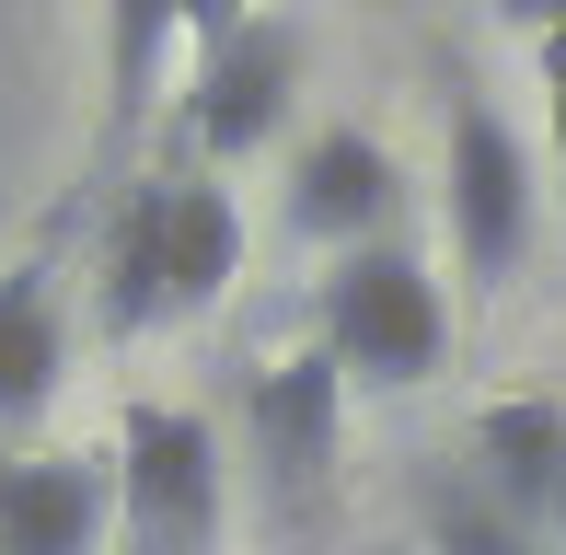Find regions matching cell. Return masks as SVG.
Here are the masks:
<instances>
[{"instance_id": "cell-9", "label": "cell", "mask_w": 566, "mask_h": 555, "mask_svg": "<svg viewBox=\"0 0 566 555\" xmlns=\"http://www.w3.org/2000/svg\"><path fill=\"white\" fill-rule=\"evenodd\" d=\"M474 486L532 544H566V394H497L474 417Z\"/></svg>"}, {"instance_id": "cell-5", "label": "cell", "mask_w": 566, "mask_h": 555, "mask_svg": "<svg viewBox=\"0 0 566 555\" xmlns=\"http://www.w3.org/2000/svg\"><path fill=\"white\" fill-rule=\"evenodd\" d=\"M290 105H301V23H277V12L231 23L209 59H197V82H186V150H197V174H209V163H254V150L290 128Z\"/></svg>"}, {"instance_id": "cell-2", "label": "cell", "mask_w": 566, "mask_h": 555, "mask_svg": "<svg viewBox=\"0 0 566 555\" xmlns=\"http://www.w3.org/2000/svg\"><path fill=\"white\" fill-rule=\"evenodd\" d=\"M313 347L347 370V383H370V394H417L428 370L451 359V290H440V266L417 255V243H358V255L324 266V290H313Z\"/></svg>"}, {"instance_id": "cell-8", "label": "cell", "mask_w": 566, "mask_h": 555, "mask_svg": "<svg viewBox=\"0 0 566 555\" xmlns=\"http://www.w3.org/2000/svg\"><path fill=\"white\" fill-rule=\"evenodd\" d=\"M105 544H116V463L105 451L0 463V555H105Z\"/></svg>"}, {"instance_id": "cell-10", "label": "cell", "mask_w": 566, "mask_h": 555, "mask_svg": "<svg viewBox=\"0 0 566 555\" xmlns=\"http://www.w3.org/2000/svg\"><path fill=\"white\" fill-rule=\"evenodd\" d=\"M70 383V301H59V266L23 255L0 266V428L46 417Z\"/></svg>"}, {"instance_id": "cell-1", "label": "cell", "mask_w": 566, "mask_h": 555, "mask_svg": "<svg viewBox=\"0 0 566 555\" xmlns=\"http://www.w3.org/2000/svg\"><path fill=\"white\" fill-rule=\"evenodd\" d=\"M243 278V197L220 174H150L127 186V209L105 220V255H93V324L105 336H150V324H186Z\"/></svg>"}, {"instance_id": "cell-15", "label": "cell", "mask_w": 566, "mask_h": 555, "mask_svg": "<svg viewBox=\"0 0 566 555\" xmlns=\"http://www.w3.org/2000/svg\"><path fill=\"white\" fill-rule=\"evenodd\" d=\"M485 12H497L509 35H532V46H544V35H566V0H485Z\"/></svg>"}, {"instance_id": "cell-4", "label": "cell", "mask_w": 566, "mask_h": 555, "mask_svg": "<svg viewBox=\"0 0 566 555\" xmlns=\"http://www.w3.org/2000/svg\"><path fill=\"white\" fill-rule=\"evenodd\" d=\"M116 544L127 555H209L220 544V510H231V474H220V428L197 406H139L116 417Z\"/></svg>"}, {"instance_id": "cell-3", "label": "cell", "mask_w": 566, "mask_h": 555, "mask_svg": "<svg viewBox=\"0 0 566 555\" xmlns=\"http://www.w3.org/2000/svg\"><path fill=\"white\" fill-rule=\"evenodd\" d=\"M440 220H451V266L474 290H509L544 243V150L474 82H451V105H440Z\"/></svg>"}, {"instance_id": "cell-7", "label": "cell", "mask_w": 566, "mask_h": 555, "mask_svg": "<svg viewBox=\"0 0 566 555\" xmlns=\"http://www.w3.org/2000/svg\"><path fill=\"white\" fill-rule=\"evenodd\" d=\"M394 197H405V163L370 128H313L290 150V232L324 243V255L381 243V232H394Z\"/></svg>"}, {"instance_id": "cell-12", "label": "cell", "mask_w": 566, "mask_h": 555, "mask_svg": "<svg viewBox=\"0 0 566 555\" xmlns=\"http://www.w3.org/2000/svg\"><path fill=\"white\" fill-rule=\"evenodd\" d=\"M428 555H544V544H532L521 521L474 486V463H462V474H440V486H428Z\"/></svg>"}, {"instance_id": "cell-13", "label": "cell", "mask_w": 566, "mask_h": 555, "mask_svg": "<svg viewBox=\"0 0 566 555\" xmlns=\"http://www.w3.org/2000/svg\"><path fill=\"white\" fill-rule=\"evenodd\" d=\"M532 82H544V197H555V220H566V35L532 46Z\"/></svg>"}, {"instance_id": "cell-6", "label": "cell", "mask_w": 566, "mask_h": 555, "mask_svg": "<svg viewBox=\"0 0 566 555\" xmlns=\"http://www.w3.org/2000/svg\"><path fill=\"white\" fill-rule=\"evenodd\" d=\"M243 440H254V474H266L277 510H324L336 486V451H347V370L324 347H290L243 383Z\"/></svg>"}, {"instance_id": "cell-11", "label": "cell", "mask_w": 566, "mask_h": 555, "mask_svg": "<svg viewBox=\"0 0 566 555\" xmlns=\"http://www.w3.org/2000/svg\"><path fill=\"white\" fill-rule=\"evenodd\" d=\"M174 46H186V0H105V128L116 139L163 105Z\"/></svg>"}, {"instance_id": "cell-14", "label": "cell", "mask_w": 566, "mask_h": 555, "mask_svg": "<svg viewBox=\"0 0 566 555\" xmlns=\"http://www.w3.org/2000/svg\"><path fill=\"white\" fill-rule=\"evenodd\" d=\"M231 23H254V0H186V46H197V59H209Z\"/></svg>"}]
</instances>
